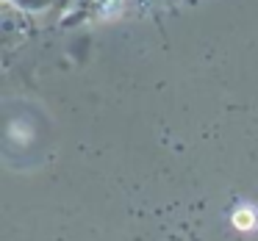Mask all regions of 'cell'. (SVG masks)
Returning a JSON list of instances; mask_svg holds the SVG:
<instances>
[{"label": "cell", "mask_w": 258, "mask_h": 241, "mask_svg": "<svg viewBox=\"0 0 258 241\" xmlns=\"http://www.w3.org/2000/svg\"><path fill=\"white\" fill-rule=\"evenodd\" d=\"M233 224L239 230L255 227V211H252V208H239V211H236V216H233Z\"/></svg>", "instance_id": "1"}]
</instances>
